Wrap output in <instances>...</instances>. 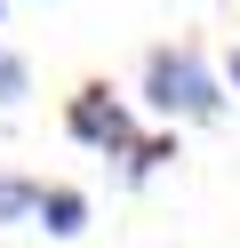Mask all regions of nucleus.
<instances>
[{
  "label": "nucleus",
  "instance_id": "nucleus-3",
  "mask_svg": "<svg viewBox=\"0 0 240 248\" xmlns=\"http://www.w3.org/2000/svg\"><path fill=\"white\" fill-rule=\"evenodd\" d=\"M32 232L80 240V232H88V192H80V184H40V192H32Z\"/></svg>",
  "mask_w": 240,
  "mask_h": 248
},
{
  "label": "nucleus",
  "instance_id": "nucleus-6",
  "mask_svg": "<svg viewBox=\"0 0 240 248\" xmlns=\"http://www.w3.org/2000/svg\"><path fill=\"white\" fill-rule=\"evenodd\" d=\"M32 176H0V224H32Z\"/></svg>",
  "mask_w": 240,
  "mask_h": 248
},
{
  "label": "nucleus",
  "instance_id": "nucleus-5",
  "mask_svg": "<svg viewBox=\"0 0 240 248\" xmlns=\"http://www.w3.org/2000/svg\"><path fill=\"white\" fill-rule=\"evenodd\" d=\"M24 96H32V64H24L16 48H0V112H16Z\"/></svg>",
  "mask_w": 240,
  "mask_h": 248
},
{
  "label": "nucleus",
  "instance_id": "nucleus-2",
  "mask_svg": "<svg viewBox=\"0 0 240 248\" xmlns=\"http://www.w3.org/2000/svg\"><path fill=\"white\" fill-rule=\"evenodd\" d=\"M64 128H72V144H96L104 160H120V152L136 144V112H128L104 80H88L72 104H64Z\"/></svg>",
  "mask_w": 240,
  "mask_h": 248
},
{
  "label": "nucleus",
  "instance_id": "nucleus-1",
  "mask_svg": "<svg viewBox=\"0 0 240 248\" xmlns=\"http://www.w3.org/2000/svg\"><path fill=\"white\" fill-rule=\"evenodd\" d=\"M144 104L168 120H224V88L200 48H152L144 56Z\"/></svg>",
  "mask_w": 240,
  "mask_h": 248
},
{
  "label": "nucleus",
  "instance_id": "nucleus-8",
  "mask_svg": "<svg viewBox=\"0 0 240 248\" xmlns=\"http://www.w3.org/2000/svg\"><path fill=\"white\" fill-rule=\"evenodd\" d=\"M0 24H8V0H0Z\"/></svg>",
  "mask_w": 240,
  "mask_h": 248
},
{
  "label": "nucleus",
  "instance_id": "nucleus-4",
  "mask_svg": "<svg viewBox=\"0 0 240 248\" xmlns=\"http://www.w3.org/2000/svg\"><path fill=\"white\" fill-rule=\"evenodd\" d=\"M168 160H176V136H136V144L120 152V184H144V176H160Z\"/></svg>",
  "mask_w": 240,
  "mask_h": 248
},
{
  "label": "nucleus",
  "instance_id": "nucleus-7",
  "mask_svg": "<svg viewBox=\"0 0 240 248\" xmlns=\"http://www.w3.org/2000/svg\"><path fill=\"white\" fill-rule=\"evenodd\" d=\"M224 88H232V96H240V48L224 56Z\"/></svg>",
  "mask_w": 240,
  "mask_h": 248
}]
</instances>
